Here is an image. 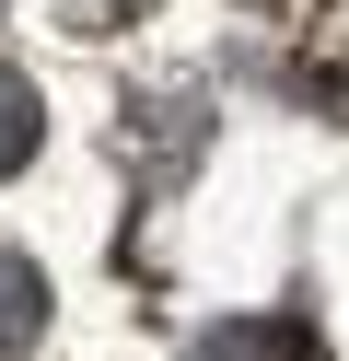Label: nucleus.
Returning a JSON list of instances; mask_svg holds the SVG:
<instances>
[{
	"instance_id": "obj_1",
	"label": "nucleus",
	"mask_w": 349,
	"mask_h": 361,
	"mask_svg": "<svg viewBox=\"0 0 349 361\" xmlns=\"http://www.w3.org/2000/svg\"><path fill=\"white\" fill-rule=\"evenodd\" d=\"M35 338H47V280H35V257H23V245H0V361L35 350Z\"/></svg>"
},
{
	"instance_id": "obj_2",
	"label": "nucleus",
	"mask_w": 349,
	"mask_h": 361,
	"mask_svg": "<svg viewBox=\"0 0 349 361\" xmlns=\"http://www.w3.org/2000/svg\"><path fill=\"white\" fill-rule=\"evenodd\" d=\"M35 140H47L35 82H23V71H0V175H23V164H35Z\"/></svg>"
},
{
	"instance_id": "obj_3",
	"label": "nucleus",
	"mask_w": 349,
	"mask_h": 361,
	"mask_svg": "<svg viewBox=\"0 0 349 361\" xmlns=\"http://www.w3.org/2000/svg\"><path fill=\"white\" fill-rule=\"evenodd\" d=\"M59 12H70V24H93V35H105V24H128V12H152V0H59Z\"/></svg>"
}]
</instances>
